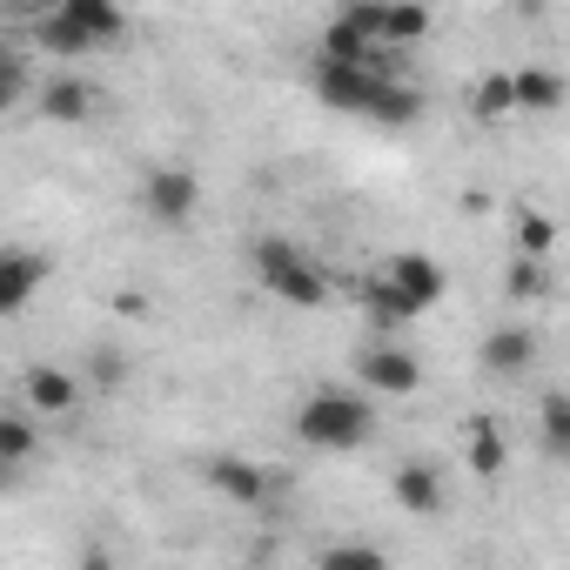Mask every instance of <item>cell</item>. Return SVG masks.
I'll return each instance as SVG.
<instances>
[{"mask_svg": "<svg viewBox=\"0 0 570 570\" xmlns=\"http://www.w3.org/2000/svg\"><path fill=\"white\" fill-rule=\"evenodd\" d=\"M376 430V396L370 390H316L296 410V436L309 450H356Z\"/></svg>", "mask_w": 570, "mask_h": 570, "instance_id": "obj_1", "label": "cell"}, {"mask_svg": "<svg viewBox=\"0 0 570 570\" xmlns=\"http://www.w3.org/2000/svg\"><path fill=\"white\" fill-rule=\"evenodd\" d=\"M248 262H255V282H262L275 303H289V309H323V303H330V275H323L289 235H262V242L248 248Z\"/></svg>", "mask_w": 570, "mask_h": 570, "instance_id": "obj_2", "label": "cell"}, {"mask_svg": "<svg viewBox=\"0 0 570 570\" xmlns=\"http://www.w3.org/2000/svg\"><path fill=\"white\" fill-rule=\"evenodd\" d=\"M309 88H316V101H323V108L376 121V108H383V95H390L396 81H390L376 61H330V55H316V68H309Z\"/></svg>", "mask_w": 570, "mask_h": 570, "instance_id": "obj_3", "label": "cell"}, {"mask_svg": "<svg viewBox=\"0 0 570 570\" xmlns=\"http://www.w3.org/2000/svg\"><path fill=\"white\" fill-rule=\"evenodd\" d=\"M195 208H202V181H195L188 168H155V175L141 181V215H148V222L181 228Z\"/></svg>", "mask_w": 570, "mask_h": 570, "instance_id": "obj_4", "label": "cell"}, {"mask_svg": "<svg viewBox=\"0 0 570 570\" xmlns=\"http://www.w3.org/2000/svg\"><path fill=\"white\" fill-rule=\"evenodd\" d=\"M356 376H363L370 396H410V390H423V363L410 350H396V343H370L356 356Z\"/></svg>", "mask_w": 570, "mask_h": 570, "instance_id": "obj_5", "label": "cell"}, {"mask_svg": "<svg viewBox=\"0 0 570 570\" xmlns=\"http://www.w3.org/2000/svg\"><path fill=\"white\" fill-rule=\"evenodd\" d=\"M48 255H35V248H8L0 255V316H21L28 303H35V289L48 282Z\"/></svg>", "mask_w": 570, "mask_h": 570, "instance_id": "obj_6", "label": "cell"}, {"mask_svg": "<svg viewBox=\"0 0 570 570\" xmlns=\"http://www.w3.org/2000/svg\"><path fill=\"white\" fill-rule=\"evenodd\" d=\"M390 275L403 282V296H410L423 316H430V309L450 296V268H443V262H430L423 248H403V255H390Z\"/></svg>", "mask_w": 570, "mask_h": 570, "instance_id": "obj_7", "label": "cell"}, {"mask_svg": "<svg viewBox=\"0 0 570 570\" xmlns=\"http://www.w3.org/2000/svg\"><path fill=\"white\" fill-rule=\"evenodd\" d=\"M390 490H396V503H403L410 517H443V503H450V490H443L436 463H423V456H403V463H396V476H390Z\"/></svg>", "mask_w": 570, "mask_h": 570, "instance_id": "obj_8", "label": "cell"}, {"mask_svg": "<svg viewBox=\"0 0 570 570\" xmlns=\"http://www.w3.org/2000/svg\"><path fill=\"white\" fill-rule=\"evenodd\" d=\"M202 483H208L215 497H228V503H268V476H262V463H248V456H215V463H202Z\"/></svg>", "mask_w": 570, "mask_h": 570, "instance_id": "obj_9", "label": "cell"}, {"mask_svg": "<svg viewBox=\"0 0 570 570\" xmlns=\"http://www.w3.org/2000/svg\"><path fill=\"white\" fill-rule=\"evenodd\" d=\"M476 356H483V370H490V376H523V370H530V356H537V330H523V323L490 330Z\"/></svg>", "mask_w": 570, "mask_h": 570, "instance_id": "obj_10", "label": "cell"}, {"mask_svg": "<svg viewBox=\"0 0 570 570\" xmlns=\"http://www.w3.org/2000/svg\"><path fill=\"white\" fill-rule=\"evenodd\" d=\"M35 48H48V55H61V61L95 55V41L81 35V21H75L68 8H41V21H35Z\"/></svg>", "mask_w": 570, "mask_h": 570, "instance_id": "obj_11", "label": "cell"}, {"mask_svg": "<svg viewBox=\"0 0 570 570\" xmlns=\"http://www.w3.org/2000/svg\"><path fill=\"white\" fill-rule=\"evenodd\" d=\"M41 115L75 128V121H88V115H95V88H88L81 75H55V81L41 88Z\"/></svg>", "mask_w": 570, "mask_h": 570, "instance_id": "obj_12", "label": "cell"}, {"mask_svg": "<svg viewBox=\"0 0 570 570\" xmlns=\"http://www.w3.org/2000/svg\"><path fill=\"white\" fill-rule=\"evenodd\" d=\"M61 8L81 21V35H88L95 48H115V41L128 35V14H121V0H61Z\"/></svg>", "mask_w": 570, "mask_h": 570, "instance_id": "obj_13", "label": "cell"}, {"mask_svg": "<svg viewBox=\"0 0 570 570\" xmlns=\"http://www.w3.org/2000/svg\"><path fill=\"white\" fill-rule=\"evenodd\" d=\"M363 309H370L376 323H416V316H423V309L403 296V282H396L390 268H383V275H363Z\"/></svg>", "mask_w": 570, "mask_h": 570, "instance_id": "obj_14", "label": "cell"}, {"mask_svg": "<svg viewBox=\"0 0 570 570\" xmlns=\"http://www.w3.org/2000/svg\"><path fill=\"white\" fill-rule=\"evenodd\" d=\"M21 396H28V410H48V416H61V410H75L81 403V390H75V376H61V370H28V383H21Z\"/></svg>", "mask_w": 570, "mask_h": 570, "instance_id": "obj_15", "label": "cell"}, {"mask_svg": "<svg viewBox=\"0 0 570 570\" xmlns=\"http://www.w3.org/2000/svg\"><path fill=\"white\" fill-rule=\"evenodd\" d=\"M463 463H470L476 476H497V470L510 463V443H503V430H497L490 416H476V423L463 430Z\"/></svg>", "mask_w": 570, "mask_h": 570, "instance_id": "obj_16", "label": "cell"}, {"mask_svg": "<svg viewBox=\"0 0 570 570\" xmlns=\"http://www.w3.org/2000/svg\"><path fill=\"white\" fill-rule=\"evenodd\" d=\"M517 108L523 115H557L563 108V75L557 68H517Z\"/></svg>", "mask_w": 570, "mask_h": 570, "instance_id": "obj_17", "label": "cell"}, {"mask_svg": "<svg viewBox=\"0 0 570 570\" xmlns=\"http://www.w3.org/2000/svg\"><path fill=\"white\" fill-rule=\"evenodd\" d=\"M376 48H383V41H370L350 14H336V21L323 28V55H330V61H376ZM376 68H383V61H376Z\"/></svg>", "mask_w": 570, "mask_h": 570, "instance_id": "obj_18", "label": "cell"}, {"mask_svg": "<svg viewBox=\"0 0 570 570\" xmlns=\"http://www.w3.org/2000/svg\"><path fill=\"white\" fill-rule=\"evenodd\" d=\"M503 296H510V303H543V296H550V268H543V255H517V262H510Z\"/></svg>", "mask_w": 570, "mask_h": 570, "instance_id": "obj_19", "label": "cell"}, {"mask_svg": "<svg viewBox=\"0 0 570 570\" xmlns=\"http://www.w3.org/2000/svg\"><path fill=\"white\" fill-rule=\"evenodd\" d=\"M430 35V8L423 0H390V28H383V48H416Z\"/></svg>", "mask_w": 570, "mask_h": 570, "instance_id": "obj_20", "label": "cell"}, {"mask_svg": "<svg viewBox=\"0 0 570 570\" xmlns=\"http://www.w3.org/2000/svg\"><path fill=\"white\" fill-rule=\"evenodd\" d=\"M510 108H517V75H483V81L470 88V115L497 121V115H510Z\"/></svg>", "mask_w": 570, "mask_h": 570, "instance_id": "obj_21", "label": "cell"}, {"mask_svg": "<svg viewBox=\"0 0 570 570\" xmlns=\"http://www.w3.org/2000/svg\"><path fill=\"white\" fill-rule=\"evenodd\" d=\"M537 423H543V443H550V456H563V463H570V390L543 396V403H537Z\"/></svg>", "mask_w": 570, "mask_h": 570, "instance_id": "obj_22", "label": "cell"}, {"mask_svg": "<svg viewBox=\"0 0 570 570\" xmlns=\"http://www.w3.org/2000/svg\"><path fill=\"white\" fill-rule=\"evenodd\" d=\"M28 456H35V423H28L21 410H8V416H0V463L21 470Z\"/></svg>", "mask_w": 570, "mask_h": 570, "instance_id": "obj_23", "label": "cell"}, {"mask_svg": "<svg viewBox=\"0 0 570 570\" xmlns=\"http://www.w3.org/2000/svg\"><path fill=\"white\" fill-rule=\"evenodd\" d=\"M550 248H557V222L537 215V208H523L517 215V255H550Z\"/></svg>", "mask_w": 570, "mask_h": 570, "instance_id": "obj_24", "label": "cell"}, {"mask_svg": "<svg viewBox=\"0 0 570 570\" xmlns=\"http://www.w3.org/2000/svg\"><path fill=\"white\" fill-rule=\"evenodd\" d=\"M390 557L376 550V543H336V550H323V570H383Z\"/></svg>", "mask_w": 570, "mask_h": 570, "instance_id": "obj_25", "label": "cell"}, {"mask_svg": "<svg viewBox=\"0 0 570 570\" xmlns=\"http://www.w3.org/2000/svg\"><path fill=\"white\" fill-rule=\"evenodd\" d=\"M21 95H28V61L8 48V55H0V108H14Z\"/></svg>", "mask_w": 570, "mask_h": 570, "instance_id": "obj_26", "label": "cell"}, {"mask_svg": "<svg viewBox=\"0 0 570 570\" xmlns=\"http://www.w3.org/2000/svg\"><path fill=\"white\" fill-rule=\"evenodd\" d=\"M370 41H383V28H390V0H350V8H343Z\"/></svg>", "mask_w": 570, "mask_h": 570, "instance_id": "obj_27", "label": "cell"}, {"mask_svg": "<svg viewBox=\"0 0 570 570\" xmlns=\"http://www.w3.org/2000/svg\"><path fill=\"white\" fill-rule=\"evenodd\" d=\"M35 8H61V0H35Z\"/></svg>", "mask_w": 570, "mask_h": 570, "instance_id": "obj_28", "label": "cell"}, {"mask_svg": "<svg viewBox=\"0 0 570 570\" xmlns=\"http://www.w3.org/2000/svg\"><path fill=\"white\" fill-rule=\"evenodd\" d=\"M517 8H543V0H517Z\"/></svg>", "mask_w": 570, "mask_h": 570, "instance_id": "obj_29", "label": "cell"}]
</instances>
